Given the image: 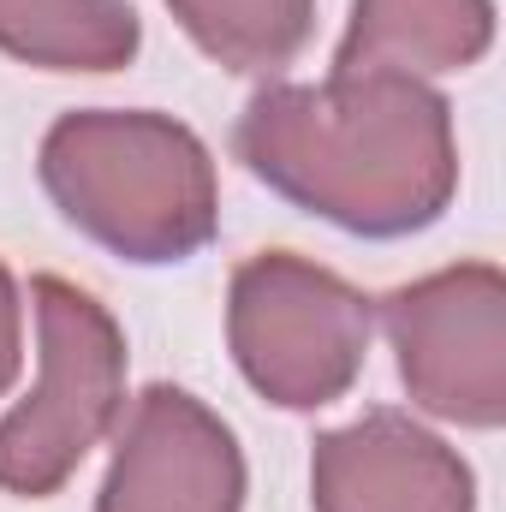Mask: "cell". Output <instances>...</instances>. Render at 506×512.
Wrapping results in <instances>:
<instances>
[{
	"label": "cell",
	"mask_w": 506,
	"mask_h": 512,
	"mask_svg": "<svg viewBox=\"0 0 506 512\" xmlns=\"http://www.w3.org/2000/svg\"><path fill=\"white\" fill-rule=\"evenodd\" d=\"M233 149L274 197L358 239L423 233L459 191L447 96L393 72L268 84L239 114Z\"/></svg>",
	"instance_id": "obj_1"
},
{
	"label": "cell",
	"mask_w": 506,
	"mask_h": 512,
	"mask_svg": "<svg viewBox=\"0 0 506 512\" xmlns=\"http://www.w3.org/2000/svg\"><path fill=\"white\" fill-rule=\"evenodd\" d=\"M42 191L102 251L161 268L215 239V155L191 126L149 108H84L42 137Z\"/></svg>",
	"instance_id": "obj_2"
},
{
	"label": "cell",
	"mask_w": 506,
	"mask_h": 512,
	"mask_svg": "<svg viewBox=\"0 0 506 512\" xmlns=\"http://www.w3.org/2000/svg\"><path fill=\"white\" fill-rule=\"evenodd\" d=\"M42 370L36 387L0 417V489L48 501L90 459L126 405V334L96 292L60 274L30 280Z\"/></svg>",
	"instance_id": "obj_3"
},
{
	"label": "cell",
	"mask_w": 506,
	"mask_h": 512,
	"mask_svg": "<svg viewBox=\"0 0 506 512\" xmlns=\"http://www.w3.org/2000/svg\"><path fill=\"white\" fill-rule=\"evenodd\" d=\"M376 334L370 298L334 268L256 251L227 286V346L239 376L280 411H322L364 376Z\"/></svg>",
	"instance_id": "obj_4"
},
{
	"label": "cell",
	"mask_w": 506,
	"mask_h": 512,
	"mask_svg": "<svg viewBox=\"0 0 506 512\" xmlns=\"http://www.w3.org/2000/svg\"><path fill=\"white\" fill-rule=\"evenodd\" d=\"M411 405L459 429L506 423V280L495 262H453L381 304Z\"/></svg>",
	"instance_id": "obj_5"
},
{
	"label": "cell",
	"mask_w": 506,
	"mask_h": 512,
	"mask_svg": "<svg viewBox=\"0 0 506 512\" xmlns=\"http://www.w3.org/2000/svg\"><path fill=\"white\" fill-rule=\"evenodd\" d=\"M96 512H245V453L197 393L155 382L120 423Z\"/></svg>",
	"instance_id": "obj_6"
},
{
	"label": "cell",
	"mask_w": 506,
	"mask_h": 512,
	"mask_svg": "<svg viewBox=\"0 0 506 512\" xmlns=\"http://www.w3.org/2000/svg\"><path fill=\"white\" fill-rule=\"evenodd\" d=\"M316 512H477L471 465L417 417L364 411L346 429L316 435L310 453Z\"/></svg>",
	"instance_id": "obj_7"
},
{
	"label": "cell",
	"mask_w": 506,
	"mask_h": 512,
	"mask_svg": "<svg viewBox=\"0 0 506 512\" xmlns=\"http://www.w3.org/2000/svg\"><path fill=\"white\" fill-rule=\"evenodd\" d=\"M495 48V0H352L334 72L441 78Z\"/></svg>",
	"instance_id": "obj_8"
},
{
	"label": "cell",
	"mask_w": 506,
	"mask_h": 512,
	"mask_svg": "<svg viewBox=\"0 0 506 512\" xmlns=\"http://www.w3.org/2000/svg\"><path fill=\"white\" fill-rule=\"evenodd\" d=\"M137 42L131 0H0V54L36 72H120Z\"/></svg>",
	"instance_id": "obj_9"
},
{
	"label": "cell",
	"mask_w": 506,
	"mask_h": 512,
	"mask_svg": "<svg viewBox=\"0 0 506 512\" xmlns=\"http://www.w3.org/2000/svg\"><path fill=\"white\" fill-rule=\"evenodd\" d=\"M167 12L215 66L245 78L292 66L316 24V0H167Z\"/></svg>",
	"instance_id": "obj_10"
},
{
	"label": "cell",
	"mask_w": 506,
	"mask_h": 512,
	"mask_svg": "<svg viewBox=\"0 0 506 512\" xmlns=\"http://www.w3.org/2000/svg\"><path fill=\"white\" fill-rule=\"evenodd\" d=\"M18 364H24V304H18L12 268L0 262V399H6V387L18 382Z\"/></svg>",
	"instance_id": "obj_11"
}]
</instances>
